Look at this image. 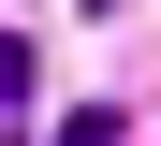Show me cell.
I'll return each mask as SVG.
<instances>
[{
    "instance_id": "1",
    "label": "cell",
    "mask_w": 161,
    "mask_h": 146,
    "mask_svg": "<svg viewBox=\"0 0 161 146\" xmlns=\"http://www.w3.org/2000/svg\"><path fill=\"white\" fill-rule=\"evenodd\" d=\"M0 102H30V29H0Z\"/></svg>"
},
{
    "instance_id": "2",
    "label": "cell",
    "mask_w": 161,
    "mask_h": 146,
    "mask_svg": "<svg viewBox=\"0 0 161 146\" xmlns=\"http://www.w3.org/2000/svg\"><path fill=\"white\" fill-rule=\"evenodd\" d=\"M88 15H117V0H88Z\"/></svg>"
}]
</instances>
